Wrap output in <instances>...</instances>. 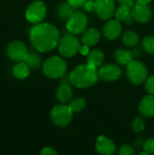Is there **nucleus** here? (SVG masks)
<instances>
[{"label": "nucleus", "mask_w": 154, "mask_h": 155, "mask_svg": "<svg viewBox=\"0 0 154 155\" xmlns=\"http://www.w3.org/2000/svg\"><path fill=\"white\" fill-rule=\"evenodd\" d=\"M66 62L60 56L49 57L42 65L44 74L52 79H56L64 76L66 73Z\"/></svg>", "instance_id": "7ed1b4c3"}, {"label": "nucleus", "mask_w": 154, "mask_h": 155, "mask_svg": "<svg viewBox=\"0 0 154 155\" xmlns=\"http://www.w3.org/2000/svg\"><path fill=\"white\" fill-rule=\"evenodd\" d=\"M104 61V54L103 52L100 49H93L90 51L87 55V64L93 65L95 67H99L103 64Z\"/></svg>", "instance_id": "412c9836"}, {"label": "nucleus", "mask_w": 154, "mask_h": 155, "mask_svg": "<svg viewBox=\"0 0 154 155\" xmlns=\"http://www.w3.org/2000/svg\"><path fill=\"white\" fill-rule=\"evenodd\" d=\"M143 48L146 53L154 54V36L149 35L144 37L143 40Z\"/></svg>", "instance_id": "a878e982"}, {"label": "nucleus", "mask_w": 154, "mask_h": 155, "mask_svg": "<svg viewBox=\"0 0 154 155\" xmlns=\"http://www.w3.org/2000/svg\"><path fill=\"white\" fill-rule=\"evenodd\" d=\"M152 0H137L138 3H141V4H144V5H148L149 3H151Z\"/></svg>", "instance_id": "c9c22d12"}, {"label": "nucleus", "mask_w": 154, "mask_h": 155, "mask_svg": "<svg viewBox=\"0 0 154 155\" xmlns=\"http://www.w3.org/2000/svg\"><path fill=\"white\" fill-rule=\"evenodd\" d=\"M29 38L32 46L36 51L45 53L54 50L58 45L60 33L54 25L41 22L32 26Z\"/></svg>", "instance_id": "f257e3e1"}, {"label": "nucleus", "mask_w": 154, "mask_h": 155, "mask_svg": "<svg viewBox=\"0 0 154 155\" xmlns=\"http://www.w3.org/2000/svg\"><path fill=\"white\" fill-rule=\"evenodd\" d=\"M98 75L99 78H101L105 82H113L121 77L122 70L116 64H108L100 66L98 70Z\"/></svg>", "instance_id": "9b49d317"}, {"label": "nucleus", "mask_w": 154, "mask_h": 155, "mask_svg": "<svg viewBox=\"0 0 154 155\" xmlns=\"http://www.w3.org/2000/svg\"><path fill=\"white\" fill-rule=\"evenodd\" d=\"M87 26V17L85 14L82 11H74L72 15L67 19L66 28L67 30L74 34L79 35L86 30Z\"/></svg>", "instance_id": "6e6552de"}, {"label": "nucleus", "mask_w": 154, "mask_h": 155, "mask_svg": "<svg viewBox=\"0 0 154 155\" xmlns=\"http://www.w3.org/2000/svg\"><path fill=\"white\" fill-rule=\"evenodd\" d=\"M115 10V3L113 0H95L94 11L101 19H110L114 15Z\"/></svg>", "instance_id": "9d476101"}, {"label": "nucleus", "mask_w": 154, "mask_h": 155, "mask_svg": "<svg viewBox=\"0 0 154 155\" xmlns=\"http://www.w3.org/2000/svg\"><path fill=\"white\" fill-rule=\"evenodd\" d=\"M25 62L28 64L31 69H38L42 65V59L41 56L37 52L30 51L25 60Z\"/></svg>", "instance_id": "4be33fe9"}, {"label": "nucleus", "mask_w": 154, "mask_h": 155, "mask_svg": "<svg viewBox=\"0 0 154 155\" xmlns=\"http://www.w3.org/2000/svg\"><path fill=\"white\" fill-rule=\"evenodd\" d=\"M28 52L29 51L27 50L26 45L23 42L18 40L12 41L6 47L7 56L10 60L15 63L25 61L28 54Z\"/></svg>", "instance_id": "1a4fd4ad"}, {"label": "nucleus", "mask_w": 154, "mask_h": 155, "mask_svg": "<svg viewBox=\"0 0 154 155\" xmlns=\"http://www.w3.org/2000/svg\"><path fill=\"white\" fill-rule=\"evenodd\" d=\"M115 18L120 22H126L128 24H131L134 19L132 15L131 7L126 5H120L114 13Z\"/></svg>", "instance_id": "aec40b11"}, {"label": "nucleus", "mask_w": 154, "mask_h": 155, "mask_svg": "<svg viewBox=\"0 0 154 155\" xmlns=\"http://www.w3.org/2000/svg\"><path fill=\"white\" fill-rule=\"evenodd\" d=\"M69 106L74 113H80L85 108L86 101L83 97H76L70 102Z\"/></svg>", "instance_id": "393cba45"}, {"label": "nucleus", "mask_w": 154, "mask_h": 155, "mask_svg": "<svg viewBox=\"0 0 154 155\" xmlns=\"http://www.w3.org/2000/svg\"><path fill=\"white\" fill-rule=\"evenodd\" d=\"M118 153L121 155H133L135 154V151L131 145L125 144V145H123L120 148Z\"/></svg>", "instance_id": "c756f323"}, {"label": "nucleus", "mask_w": 154, "mask_h": 155, "mask_svg": "<svg viewBox=\"0 0 154 155\" xmlns=\"http://www.w3.org/2000/svg\"><path fill=\"white\" fill-rule=\"evenodd\" d=\"M58 50L62 56L70 58L74 56L80 49L79 39L73 35H66L60 38L58 43Z\"/></svg>", "instance_id": "423d86ee"}, {"label": "nucleus", "mask_w": 154, "mask_h": 155, "mask_svg": "<svg viewBox=\"0 0 154 155\" xmlns=\"http://www.w3.org/2000/svg\"><path fill=\"white\" fill-rule=\"evenodd\" d=\"M74 112L69 105L58 104L53 107L50 113L52 122L59 127H66L73 120Z\"/></svg>", "instance_id": "39448f33"}, {"label": "nucleus", "mask_w": 154, "mask_h": 155, "mask_svg": "<svg viewBox=\"0 0 154 155\" xmlns=\"http://www.w3.org/2000/svg\"><path fill=\"white\" fill-rule=\"evenodd\" d=\"M94 7H95V0H86V2L84 5V8L87 12L94 11Z\"/></svg>", "instance_id": "7c9ffc66"}, {"label": "nucleus", "mask_w": 154, "mask_h": 155, "mask_svg": "<svg viewBox=\"0 0 154 155\" xmlns=\"http://www.w3.org/2000/svg\"><path fill=\"white\" fill-rule=\"evenodd\" d=\"M117 2L119 3L120 5H126L129 7H133L134 5V0H117Z\"/></svg>", "instance_id": "72a5a7b5"}, {"label": "nucleus", "mask_w": 154, "mask_h": 155, "mask_svg": "<svg viewBox=\"0 0 154 155\" xmlns=\"http://www.w3.org/2000/svg\"><path fill=\"white\" fill-rule=\"evenodd\" d=\"M67 2L74 7V8H78L81 6H84V3L86 0H67Z\"/></svg>", "instance_id": "473e14b6"}, {"label": "nucleus", "mask_w": 154, "mask_h": 155, "mask_svg": "<svg viewBox=\"0 0 154 155\" xmlns=\"http://www.w3.org/2000/svg\"><path fill=\"white\" fill-rule=\"evenodd\" d=\"M99 78L97 67L89 64L76 66L69 74V81L77 88H88L96 84Z\"/></svg>", "instance_id": "f03ea898"}, {"label": "nucleus", "mask_w": 154, "mask_h": 155, "mask_svg": "<svg viewBox=\"0 0 154 155\" xmlns=\"http://www.w3.org/2000/svg\"><path fill=\"white\" fill-rule=\"evenodd\" d=\"M101 38V33L96 28H89L83 33L81 41L84 45L92 46L96 45Z\"/></svg>", "instance_id": "f3484780"}, {"label": "nucleus", "mask_w": 154, "mask_h": 155, "mask_svg": "<svg viewBox=\"0 0 154 155\" xmlns=\"http://www.w3.org/2000/svg\"><path fill=\"white\" fill-rule=\"evenodd\" d=\"M41 155H57V152L52 147H44L40 152Z\"/></svg>", "instance_id": "2f4dec72"}, {"label": "nucleus", "mask_w": 154, "mask_h": 155, "mask_svg": "<svg viewBox=\"0 0 154 155\" xmlns=\"http://www.w3.org/2000/svg\"><path fill=\"white\" fill-rule=\"evenodd\" d=\"M139 111L144 117L150 118L154 116V95H146L142 99Z\"/></svg>", "instance_id": "dca6fc26"}, {"label": "nucleus", "mask_w": 154, "mask_h": 155, "mask_svg": "<svg viewBox=\"0 0 154 155\" xmlns=\"http://www.w3.org/2000/svg\"><path fill=\"white\" fill-rule=\"evenodd\" d=\"M79 53L83 55H88V54L90 53V48L88 45H84L80 46V49H79Z\"/></svg>", "instance_id": "f704fd0d"}, {"label": "nucleus", "mask_w": 154, "mask_h": 155, "mask_svg": "<svg viewBox=\"0 0 154 155\" xmlns=\"http://www.w3.org/2000/svg\"><path fill=\"white\" fill-rule=\"evenodd\" d=\"M46 13V5L43 1L35 0L27 6L25 10V18L32 24H38L44 19Z\"/></svg>", "instance_id": "0eeeda50"}, {"label": "nucleus", "mask_w": 154, "mask_h": 155, "mask_svg": "<svg viewBox=\"0 0 154 155\" xmlns=\"http://www.w3.org/2000/svg\"><path fill=\"white\" fill-rule=\"evenodd\" d=\"M144 128H145V123L143 118L140 116L135 117L132 123V129L135 133H141L144 130Z\"/></svg>", "instance_id": "bb28decb"}, {"label": "nucleus", "mask_w": 154, "mask_h": 155, "mask_svg": "<svg viewBox=\"0 0 154 155\" xmlns=\"http://www.w3.org/2000/svg\"><path fill=\"white\" fill-rule=\"evenodd\" d=\"M103 33L108 40L117 39L122 33V25L120 24V21L117 19L108 21L103 28Z\"/></svg>", "instance_id": "4468645a"}, {"label": "nucleus", "mask_w": 154, "mask_h": 155, "mask_svg": "<svg viewBox=\"0 0 154 155\" xmlns=\"http://www.w3.org/2000/svg\"><path fill=\"white\" fill-rule=\"evenodd\" d=\"M143 151L147 154H153L154 153V138H150L146 140L143 146Z\"/></svg>", "instance_id": "cd10ccee"}, {"label": "nucleus", "mask_w": 154, "mask_h": 155, "mask_svg": "<svg viewBox=\"0 0 154 155\" xmlns=\"http://www.w3.org/2000/svg\"><path fill=\"white\" fill-rule=\"evenodd\" d=\"M126 74L132 84L139 85L144 83L148 78V70L143 63L133 60L127 65Z\"/></svg>", "instance_id": "20e7f679"}, {"label": "nucleus", "mask_w": 154, "mask_h": 155, "mask_svg": "<svg viewBox=\"0 0 154 155\" xmlns=\"http://www.w3.org/2000/svg\"><path fill=\"white\" fill-rule=\"evenodd\" d=\"M30 69L31 68L28 66V64L25 61L17 62L12 68V74L16 79L24 80L29 76Z\"/></svg>", "instance_id": "a211bd4d"}, {"label": "nucleus", "mask_w": 154, "mask_h": 155, "mask_svg": "<svg viewBox=\"0 0 154 155\" xmlns=\"http://www.w3.org/2000/svg\"><path fill=\"white\" fill-rule=\"evenodd\" d=\"M95 149L100 154L103 155H112L116 152L115 143L110 138L103 135H100L97 138Z\"/></svg>", "instance_id": "ddd939ff"}, {"label": "nucleus", "mask_w": 154, "mask_h": 155, "mask_svg": "<svg viewBox=\"0 0 154 155\" xmlns=\"http://www.w3.org/2000/svg\"><path fill=\"white\" fill-rule=\"evenodd\" d=\"M145 89L150 94L154 95V75H151L145 81Z\"/></svg>", "instance_id": "c85d7f7f"}, {"label": "nucleus", "mask_w": 154, "mask_h": 155, "mask_svg": "<svg viewBox=\"0 0 154 155\" xmlns=\"http://www.w3.org/2000/svg\"><path fill=\"white\" fill-rule=\"evenodd\" d=\"M132 15L135 21L139 23H147L152 17V10L148 5L137 2L132 7Z\"/></svg>", "instance_id": "f8f14e48"}, {"label": "nucleus", "mask_w": 154, "mask_h": 155, "mask_svg": "<svg viewBox=\"0 0 154 155\" xmlns=\"http://www.w3.org/2000/svg\"><path fill=\"white\" fill-rule=\"evenodd\" d=\"M114 60L118 64L127 66L133 60V53L130 50L120 48L114 52Z\"/></svg>", "instance_id": "6ab92c4d"}, {"label": "nucleus", "mask_w": 154, "mask_h": 155, "mask_svg": "<svg viewBox=\"0 0 154 155\" xmlns=\"http://www.w3.org/2000/svg\"><path fill=\"white\" fill-rule=\"evenodd\" d=\"M55 96L58 102L62 104H66L73 98V89L71 85L67 83L60 84L55 92Z\"/></svg>", "instance_id": "2eb2a0df"}, {"label": "nucleus", "mask_w": 154, "mask_h": 155, "mask_svg": "<svg viewBox=\"0 0 154 155\" xmlns=\"http://www.w3.org/2000/svg\"><path fill=\"white\" fill-rule=\"evenodd\" d=\"M74 7L68 3V2H63L62 4L59 5L58 8H57V15L63 19V20H66L72 15V14L74 13Z\"/></svg>", "instance_id": "5701e85b"}, {"label": "nucleus", "mask_w": 154, "mask_h": 155, "mask_svg": "<svg viewBox=\"0 0 154 155\" xmlns=\"http://www.w3.org/2000/svg\"><path fill=\"white\" fill-rule=\"evenodd\" d=\"M122 41L126 46L133 47L139 43V35L133 31H126L122 36Z\"/></svg>", "instance_id": "b1692460"}]
</instances>
